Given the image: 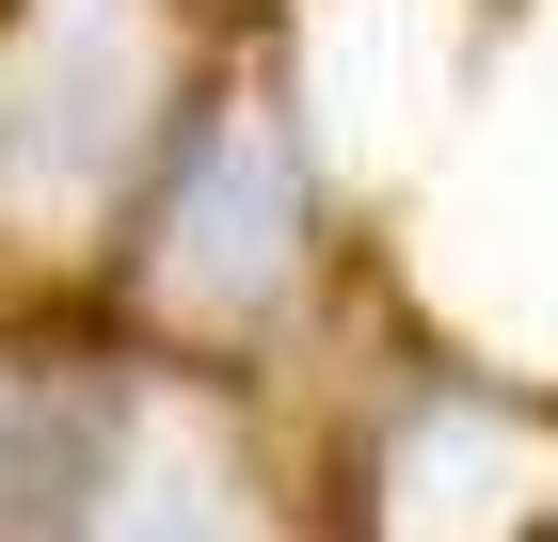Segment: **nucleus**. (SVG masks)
Instances as JSON below:
<instances>
[{"mask_svg": "<svg viewBox=\"0 0 558 542\" xmlns=\"http://www.w3.org/2000/svg\"><path fill=\"white\" fill-rule=\"evenodd\" d=\"M303 144L271 96H208L192 128H160V192H144V288L175 320H256L271 288L303 272Z\"/></svg>", "mask_w": 558, "mask_h": 542, "instance_id": "1", "label": "nucleus"}, {"mask_svg": "<svg viewBox=\"0 0 558 542\" xmlns=\"http://www.w3.org/2000/svg\"><path fill=\"white\" fill-rule=\"evenodd\" d=\"M160 144V81H144V16L129 0H48L16 81H0V176L33 208H81L112 160Z\"/></svg>", "mask_w": 558, "mask_h": 542, "instance_id": "2", "label": "nucleus"}, {"mask_svg": "<svg viewBox=\"0 0 558 542\" xmlns=\"http://www.w3.org/2000/svg\"><path fill=\"white\" fill-rule=\"evenodd\" d=\"M112 479H129V399L96 383V351L0 335V542H81Z\"/></svg>", "mask_w": 558, "mask_h": 542, "instance_id": "3", "label": "nucleus"}]
</instances>
